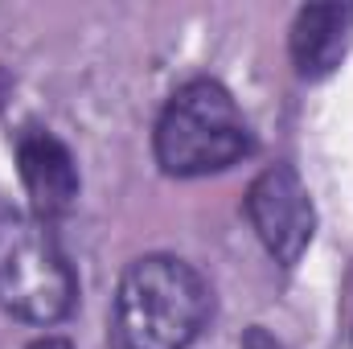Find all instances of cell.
Segmentation results:
<instances>
[{
  "instance_id": "1",
  "label": "cell",
  "mask_w": 353,
  "mask_h": 349,
  "mask_svg": "<svg viewBox=\"0 0 353 349\" xmlns=\"http://www.w3.org/2000/svg\"><path fill=\"white\" fill-rule=\"evenodd\" d=\"M214 321V283L181 255L148 251L119 271L111 349H193Z\"/></svg>"
},
{
  "instance_id": "2",
  "label": "cell",
  "mask_w": 353,
  "mask_h": 349,
  "mask_svg": "<svg viewBox=\"0 0 353 349\" xmlns=\"http://www.w3.org/2000/svg\"><path fill=\"white\" fill-rule=\"evenodd\" d=\"M255 152L251 119L226 83L197 74L165 99L152 128V157L165 177L197 181L226 173Z\"/></svg>"
},
{
  "instance_id": "3",
  "label": "cell",
  "mask_w": 353,
  "mask_h": 349,
  "mask_svg": "<svg viewBox=\"0 0 353 349\" xmlns=\"http://www.w3.org/2000/svg\"><path fill=\"white\" fill-rule=\"evenodd\" d=\"M79 304V275L50 222L0 201V308L25 325H62Z\"/></svg>"
},
{
  "instance_id": "4",
  "label": "cell",
  "mask_w": 353,
  "mask_h": 349,
  "mask_svg": "<svg viewBox=\"0 0 353 349\" xmlns=\"http://www.w3.org/2000/svg\"><path fill=\"white\" fill-rule=\"evenodd\" d=\"M243 210H247V222H251L255 239L263 243V251L288 271L304 259V251L316 239V201H312L304 177L283 161L267 165L247 185Z\"/></svg>"
},
{
  "instance_id": "5",
  "label": "cell",
  "mask_w": 353,
  "mask_h": 349,
  "mask_svg": "<svg viewBox=\"0 0 353 349\" xmlns=\"http://www.w3.org/2000/svg\"><path fill=\"white\" fill-rule=\"evenodd\" d=\"M17 173L29 193V206L41 222L66 218L83 193L79 161L66 140H58L41 123H25L17 132Z\"/></svg>"
},
{
  "instance_id": "6",
  "label": "cell",
  "mask_w": 353,
  "mask_h": 349,
  "mask_svg": "<svg viewBox=\"0 0 353 349\" xmlns=\"http://www.w3.org/2000/svg\"><path fill=\"white\" fill-rule=\"evenodd\" d=\"M353 50V4L350 0H325L296 8L288 25V54L304 83L329 79Z\"/></svg>"
},
{
  "instance_id": "7",
  "label": "cell",
  "mask_w": 353,
  "mask_h": 349,
  "mask_svg": "<svg viewBox=\"0 0 353 349\" xmlns=\"http://www.w3.org/2000/svg\"><path fill=\"white\" fill-rule=\"evenodd\" d=\"M239 349H283L271 333H267L263 325H251L247 333H243V341H239Z\"/></svg>"
},
{
  "instance_id": "8",
  "label": "cell",
  "mask_w": 353,
  "mask_h": 349,
  "mask_svg": "<svg viewBox=\"0 0 353 349\" xmlns=\"http://www.w3.org/2000/svg\"><path fill=\"white\" fill-rule=\"evenodd\" d=\"M25 349H79L70 337H62V333H46V337H37V341H29Z\"/></svg>"
}]
</instances>
